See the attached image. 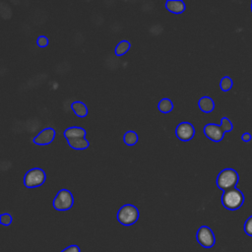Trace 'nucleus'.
<instances>
[{"label":"nucleus","instance_id":"obj_11","mask_svg":"<svg viewBox=\"0 0 252 252\" xmlns=\"http://www.w3.org/2000/svg\"><path fill=\"white\" fill-rule=\"evenodd\" d=\"M64 137L67 139V141L77 138H85L86 130L82 127H69L64 131Z\"/></svg>","mask_w":252,"mask_h":252},{"label":"nucleus","instance_id":"obj_10","mask_svg":"<svg viewBox=\"0 0 252 252\" xmlns=\"http://www.w3.org/2000/svg\"><path fill=\"white\" fill-rule=\"evenodd\" d=\"M166 9L173 14H181L185 11V3L181 0H168L165 2Z\"/></svg>","mask_w":252,"mask_h":252},{"label":"nucleus","instance_id":"obj_14","mask_svg":"<svg viewBox=\"0 0 252 252\" xmlns=\"http://www.w3.org/2000/svg\"><path fill=\"white\" fill-rule=\"evenodd\" d=\"M71 107L74 111V113L79 117H86L88 114V107L87 105L82 101H74L71 104Z\"/></svg>","mask_w":252,"mask_h":252},{"label":"nucleus","instance_id":"obj_19","mask_svg":"<svg viewBox=\"0 0 252 252\" xmlns=\"http://www.w3.org/2000/svg\"><path fill=\"white\" fill-rule=\"evenodd\" d=\"M220 125V127H221V129L223 130L224 133L230 132L233 129V125H232L231 121L227 117H222Z\"/></svg>","mask_w":252,"mask_h":252},{"label":"nucleus","instance_id":"obj_17","mask_svg":"<svg viewBox=\"0 0 252 252\" xmlns=\"http://www.w3.org/2000/svg\"><path fill=\"white\" fill-rule=\"evenodd\" d=\"M138 134L135 131H127L123 136V142L127 146H134L138 142Z\"/></svg>","mask_w":252,"mask_h":252},{"label":"nucleus","instance_id":"obj_2","mask_svg":"<svg viewBox=\"0 0 252 252\" xmlns=\"http://www.w3.org/2000/svg\"><path fill=\"white\" fill-rule=\"evenodd\" d=\"M239 175L237 171L233 168H224L222 169L217 177V186L223 192L232 188H235L238 183Z\"/></svg>","mask_w":252,"mask_h":252},{"label":"nucleus","instance_id":"obj_24","mask_svg":"<svg viewBox=\"0 0 252 252\" xmlns=\"http://www.w3.org/2000/svg\"><path fill=\"white\" fill-rule=\"evenodd\" d=\"M251 139H252V136H251V134H250L249 132H244V133L241 135V140H242L243 142H245V143L250 142Z\"/></svg>","mask_w":252,"mask_h":252},{"label":"nucleus","instance_id":"obj_18","mask_svg":"<svg viewBox=\"0 0 252 252\" xmlns=\"http://www.w3.org/2000/svg\"><path fill=\"white\" fill-rule=\"evenodd\" d=\"M232 86H233V82L230 77L224 76L221 78V80L220 82V88L222 92H228L229 90H231Z\"/></svg>","mask_w":252,"mask_h":252},{"label":"nucleus","instance_id":"obj_23","mask_svg":"<svg viewBox=\"0 0 252 252\" xmlns=\"http://www.w3.org/2000/svg\"><path fill=\"white\" fill-rule=\"evenodd\" d=\"M60 252H81V249H80V247L78 245L72 244V245L67 246L65 249H63Z\"/></svg>","mask_w":252,"mask_h":252},{"label":"nucleus","instance_id":"obj_13","mask_svg":"<svg viewBox=\"0 0 252 252\" xmlns=\"http://www.w3.org/2000/svg\"><path fill=\"white\" fill-rule=\"evenodd\" d=\"M68 145L73 148L74 150H85L87 148H89L90 143L86 138H77V139H72V140H68Z\"/></svg>","mask_w":252,"mask_h":252},{"label":"nucleus","instance_id":"obj_20","mask_svg":"<svg viewBox=\"0 0 252 252\" xmlns=\"http://www.w3.org/2000/svg\"><path fill=\"white\" fill-rule=\"evenodd\" d=\"M12 220H13L12 216L8 213H4L0 216V222H1V224L5 225V226L10 225L12 223Z\"/></svg>","mask_w":252,"mask_h":252},{"label":"nucleus","instance_id":"obj_7","mask_svg":"<svg viewBox=\"0 0 252 252\" xmlns=\"http://www.w3.org/2000/svg\"><path fill=\"white\" fill-rule=\"evenodd\" d=\"M176 137L184 142L190 141L195 135V128L190 122H181L177 125L175 130Z\"/></svg>","mask_w":252,"mask_h":252},{"label":"nucleus","instance_id":"obj_12","mask_svg":"<svg viewBox=\"0 0 252 252\" xmlns=\"http://www.w3.org/2000/svg\"><path fill=\"white\" fill-rule=\"evenodd\" d=\"M198 106L201 111L205 113H210L215 109V102L210 96H202L198 101Z\"/></svg>","mask_w":252,"mask_h":252},{"label":"nucleus","instance_id":"obj_6","mask_svg":"<svg viewBox=\"0 0 252 252\" xmlns=\"http://www.w3.org/2000/svg\"><path fill=\"white\" fill-rule=\"evenodd\" d=\"M196 239L198 243L205 248H211L216 243L215 234L213 230L207 225H202L198 228L196 233Z\"/></svg>","mask_w":252,"mask_h":252},{"label":"nucleus","instance_id":"obj_3","mask_svg":"<svg viewBox=\"0 0 252 252\" xmlns=\"http://www.w3.org/2000/svg\"><path fill=\"white\" fill-rule=\"evenodd\" d=\"M139 219V210L136 206L132 204L123 205L117 212V220L118 221L125 225L129 226L134 224Z\"/></svg>","mask_w":252,"mask_h":252},{"label":"nucleus","instance_id":"obj_21","mask_svg":"<svg viewBox=\"0 0 252 252\" xmlns=\"http://www.w3.org/2000/svg\"><path fill=\"white\" fill-rule=\"evenodd\" d=\"M243 228H244V231H245V233H246L247 235L252 236V216L249 217V218L246 220V221L244 222Z\"/></svg>","mask_w":252,"mask_h":252},{"label":"nucleus","instance_id":"obj_8","mask_svg":"<svg viewBox=\"0 0 252 252\" xmlns=\"http://www.w3.org/2000/svg\"><path fill=\"white\" fill-rule=\"evenodd\" d=\"M204 134L205 136L213 142L219 143L223 139L224 132L221 129L220 125L215 123H208L204 127Z\"/></svg>","mask_w":252,"mask_h":252},{"label":"nucleus","instance_id":"obj_4","mask_svg":"<svg viewBox=\"0 0 252 252\" xmlns=\"http://www.w3.org/2000/svg\"><path fill=\"white\" fill-rule=\"evenodd\" d=\"M74 205V197L67 189H61L53 199L52 206L57 211H68Z\"/></svg>","mask_w":252,"mask_h":252},{"label":"nucleus","instance_id":"obj_22","mask_svg":"<svg viewBox=\"0 0 252 252\" xmlns=\"http://www.w3.org/2000/svg\"><path fill=\"white\" fill-rule=\"evenodd\" d=\"M48 38L44 35H39L37 38H36V44L37 46L39 47H46L48 45Z\"/></svg>","mask_w":252,"mask_h":252},{"label":"nucleus","instance_id":"obj_9","mask_svg":"<svg viewBox=\"0 0 252 252\" xmlns=\"http://www.w3.org/2000/svg\"><path fill=\"white\" fill-rule=\"evenodd\" d=\"M55 130L51 127H47L45 129H43L42 131L39 132V134H37L32 142L36 145L39 146H45V145H49L55 138Z\"/></svg>","mask_w":252,"mask_h":252},{"label":"nucleus","instance_id":"obj_25","mask_svg":"<svg viewBox=\"0 0 252 252\" xmlns=\"http://www.w3.org/2000/svg\"><path fill=\"white\" fill-rule=\"evenodd\" d=\"M251 12H252V2H251Z\"/></svg>","mask_w":252,"mask_h":252},{"label":"nucleus","instance_id":"obj_16","mask_svg":"<svg viewBox=\"0 0 252 252\" xmlns=\"http://www.w3.org/2000/svg\"><path fill=\"white\" fill-rule=\"evenodd\" d=\"M158 107L160 112L162 113H168L173 109V102L169 98H162L159 100Z\"/></svg>","mask_w":252,"mask_h":252},{"label":"nucleus","instance_id":"obj_15","mask_svg":"<svg viewBox=\"0 0 252 252\" xmlns=\"http://www.w3.org/2000/svg\"><path fill=\"white\" fill-rule=\"evenodd\" d=\"M131 47V44L128 40H121L118 42V44L115 46V55L116 56H122L124 55Z\"/></svg>","mask_w":252,"mask_h":252},{"label":"nucleus","instance_id":"obj_5","mask_svg":"<svg viewBox=\"0 0 252 252\" xmlns=\"http://www.w3.org/2000/svg\"><path fill=\"white\" fill-rule=\"evenodd\" d=\"M45 172L38 167L30 169L24 177V185L27 188H35L42 185L45 181Z\"/></svg>","mask_w":252,"mask_h":252},{"label":"nucleus","instance_id":"obj_1","mask_svg":"<svg viewBox=\"0 0 252 252\" xmlns=\"http://www.w3.org/2000/svg\"><path fill=\"white\" fill-rule=\"evenodd\" d=\"M243 203H244V195L236 187L226 190L222 193L221 204L225 209L229 211L238 210L243 205Z\"/></svg>","mask_w":252,"mask_h":252}]
</instances>
